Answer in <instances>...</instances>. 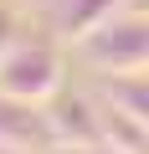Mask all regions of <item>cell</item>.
Here are the masks:
<instances>
[{
  "mask_svg": "<svg viewBox=\"0 0 149 154\" xmlns=\"http://www.w3.org/2000/svg\"><path fill=\"white\" fill-rule=\"evenodd\" d=\"M46 123H51V139L67 144V149H103V103H88V98H51L46 103Z\"/></svg>",
  "mask_w": 149,
  "mask_h": 154,
  "instance_id": "obj_3",
  "label": "cell"
},
{
  "mask_svg": "<svg viewBox=\"0 0 149 154\" xmlns=\"http://www.w3.org/2000/svg\"><path fill=\"white\" fill-rule=\"evenodd\" d=\"M113 108H123L129 118H139L144 128H149V77H113V82H108V93H103Z\"/></svg>",
  "mask_w": 149,
  "mask_h": 154,
  "instance_id": "obj_4",
  "label": "cell"
},
{
  "mask_svg": "<svg viewBox=\"0 0 149 154\" xmlns=\"http://www.w3.org/2000/svg\"><path fill=\"white\" fill-rule=\"evenodd\" d=\"M62 93V57L51 41H16L11 57L0 62V98H16L31 108H46Z\"/></svg>",
  "mask_w": 149,
  "mask_h": 154,
  "instance_id": "obj_2",
  "label": "cell"
},
{
  "mask_svg": "<svg viewBox=\"0 0 149 154\" xmlns=\"http://www.w3.org/2000/svg\"><path fill=\"white\" fill-rule=\"evenodd\" d=\"M21 41V21H16V11H5L0 5V62L11 57V46Z\"/></svg>",
  "mask_w": 149,
  "mask_h": 154,
  "instance_id": "obj_5",
  "label": "cell"
},
{
  "mask_svg": "<svg viewBox=\"0 0 149 154\" xmlns=\"http://www.w3.org/2000/svg\"><path fill=\"white\" fill-rule=\"evenodd\" d=\"M82 57L108 72V77H134L149 72V16L144 11H118L108 16L98 31L82 36Z\"/></svg>",
  "mask_w": 149,
  "mask_h": 154,
  "instance_id": "obj_1",
  "label": "cell"
},
{
  "mask_svg": "<svg viewBox=\"0 0 149 154\" xmlns=\"http://www.w3.org/2000/svg\"><path fill=\"white\" fill-rule=\"evenodd\" d=\"M0 154H36V149H21V144H0Z\"/></svg>",
  "mask_w": 149,
  "mask_h": 154,
  "instance_id": "obj_6",
  "label": "cell"
}]
</instances>
